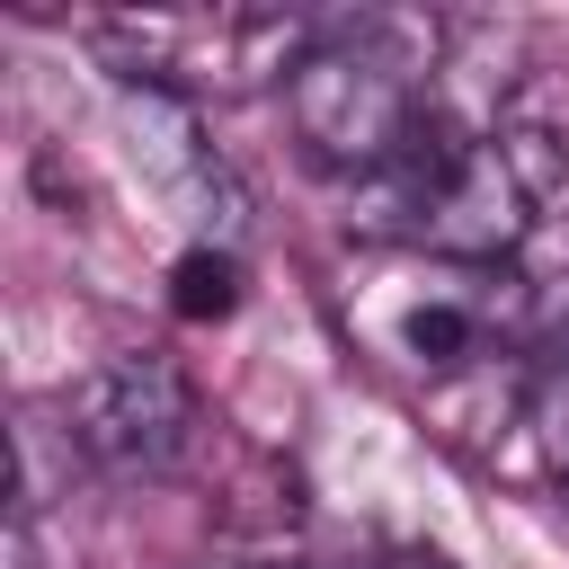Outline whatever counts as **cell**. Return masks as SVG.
I'll list each match as a JSON object with an SVG mask.
<instances>
[{"mask_svg":"<svg viewBox=\"0 0 569 569\" xmlns=\"http://www.w3.org/2000/svg\"><path fill=\"white\" fill-rule=\"evenodd\" d=\"M347 311L373 329V347L391 365H409L427 382H453L480 356H498V329L525 320V276H507V267H445V258L418 267L409 258L400 276H382Z\"/></svg>","mask_w":569,"mask_h":569,"instance_id":"cell-1","label":"cell"},{"mask_svg":"<svg viewBox=\"0 0 569 569\" xmlns=\"http://www.w3.org/2000/svg\"><path fill=\"white\" fill-rule=\"evenodd\" d=\"M9 445H18V480H9V516H44L53 498H71V480L89 471V453H80V436H71V409L62 400H27L18 409V427H9Z\"/></svg>","mask_w":569,"mask_h":569,"instance_id":"cell-4","label":"cell"},{"mask_svg":"<svg viewBox=\"0 0 569 569\" xmlns=\"http://www.w3.org/2000/svg\"><path fill=\"white\" fill-rule=\"evenodd\" d=\"M62 409L89 471L107 480H160L196 436V382L169 356H107L62 391Z\"/></svg>","mask_w":569,"mask_h":569,"instance_id":"cell-2","label":"cell"},{"mask_svg":"<svg viewBox=\"0 0 569 569\" xmlns=\"http://www.w3.org/2000/svg\"><path fill=\"white\" fill-rule=\"evenodd\" d=\"M347 569H445L436 551H382V560H347Z\"/></svg>","mask_w":569,"mask_h":569,"instance_id":"cell-7","label":"cell"},{"mask_svg":"<svg viewBox=\"0 0 569 569\" xmlns=\"http://www.w3.org/2000/svg\"><path fill=\"white\" fill-rule=\"evenodd\" d=\"M533 240V196L525 178L498 160L489 133H445L436 142V169H427V213H418V258H445V267H507L516 249Z\"/></svg>","mask_w":569,"mask_h":569,"instance_id":"cell-3","label":"cell"},{"mask_svg":"<svg viewBox=\"0 0 569 569\" xmlns=\"http://www.w3.org/2000/svg\"><path fill=\"white\" fill-rule=\"evenodd\" d=\"M169 311L178 320H231L240 311V258L222 240H196L178 267H169Z\"/></svg>","mask_w":569,"mask_h":569,"instance_id":"cell-6","label":"cell"},{"mask_svg":"<svg viewBox=\"0 0 569 569\" xmlns=\"http://www.w3.org/2000/svg\"><path fill=\"white\" fill-rule=\"evenodd\" d=\"M516 427H525L533 462H542L551 480H569V347L525 365V382H516Z\"/></svg>","mask_w":569,"mask_h":569,"instance_id":"cell-5","label":"cell"}]
</instances>
